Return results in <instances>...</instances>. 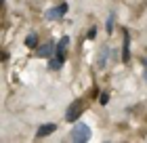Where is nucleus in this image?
Listing matches in <instances>:
<instances>
[{
	"instance_id": "f257e3e1",
	"label": "nucleus",
	"mask_w": 147,
	"mask_h": 143,
	"mask_svg": "<svg viewBox=\"0 0 147 143\" xmlns=\"http://www.w3.org/2000/svg\"><path fill=\"white\" fill-rule=\"evenodd\" d=\"M90 128H88V124H84V122H78L76 126L71 128V133H69V139L74 141V143H86L90 139Z\"/></svg>"
},
{
	"instance_id": "f03ea898",
	"label": "nucleus",
	"mask_w": 147,
	"mask_h": 143,
	"mask_svg": "<svg viewBox=\"0 0 147 143\" xmlns=\"http://www.w3.org/2000/svg\"><path fill=\"white\" fill-rule=\"evenodd\" d=\"M82 112H84V101L76 99L74 103H69L67 112H65V120H67V122H76L80 116H82Z\"/></svg>"
},
{
	"instance_id": "7ed1b4c3",
	"label": "nucleus",
	"mask_w": 147,
	"mask_h": 143,
	"mask_svg": "<svg viewBox=\"0 0 147 143\" xmlns=\"http://www.w3.org/2000/svg\"><path fill=\"white\" fill-rule=\"evenodd\" d=\"M67 11H69V4L67 2H61L59 6H55V9L46 11V19H59V17H63Z\"/></svg>"
},
{
	"instance_id": "20e7f679",
	"label": "nucleus",
	"mask_w": 147,
	"mask_h": 143,
	"mask_svg": "<svg viewBox=\"0 0 147 143\" xmlns=\"http://www.w3.org/2000/svg\"><path fill=\"white\" fill-rule=\"evenodd\" d=\"M55 51H57V46L49 42V44H42V46H38V51H36V57L40 59H51L53 55H55Z\"/></svg>"
},
{
	"instance_id": "39448f33",
	"label": "nucleus",
	"mask_w": 147,
	"mask_h": 143,
	"mask_svg": "<svg viewBox=\"0 0 147 143\" xmlns=\"http://www.w3.org/2000/svg\"><path fill=\"white\" fill-rule=\"evenodd\" d=\"M63 61H65V53L55 51V55L49 59V70H59V67L63 65Z\"/></svg>"
},
{
	"instance_id": "423d86ee",
	"label": "nucleus",
	"mask_w": 147,
	"mask_h": 143,
	"mask_svg": "<svg viewBox=\"0 0 147 143\" xmlns=\"http://www.w3.org/2000/svg\"><path fill=\"white\" fill-rule=\"evenodd\" d=\"M122 61L128 63L130 61V36H128V30H124V46H122Z\"/></svg>"
},
{
	"instance_id": "0eeeda50",
	"label": "nucleus",
	"mask_w": 147,
	"mask_h": 143,
	"mask_svg": "<svg viewBox=\"0 0 147 143\" xmlns=\"http://www.w3.org/2000/svg\"><path fill=\"white\" fill-rule=\"evenodd\" d=\"M55 131H57V124H53V122H51V124H42L36 131V139H42V137H46V135H51Z\"/></svg>"
},
{
	"instance_id": "6e6552de",
	"label": "nucleus",
	"mask_w": 147,
	"mask_h": 143,
	"mask_svg": "<svg viewBox=\"0 0 147 143\" xmlns=\"http://www.w3.org/2000/svg\"><path fill=\"white\" fill-rule=\"evenodd\" d=\"M25 46H30V49H34V46H38V36L34 32L28 34V38H25Z\"/></svg>"
},
{
	"instance_id": "1a4fd4ad",
	"label": "nucleus",
	"mask_w": 147,
	"mask_h": 143,
	"mask_svg": "<svg viewBox=\"0 0 147 143\" xmlns=\"http://www.w3.org/2000/svg\"><path fill=\"white\" fill-rule=\"evenodd\" d=\"M67 44H69V36H63V38H61V40L57 42V51L65 53V49H67Z\"/></svg>"
},
{
	"instance_id": "9d476101",
	"label": "nucleus",
	"mask_w": 147,
	"mask_h": 143,
	"mask_svg": "<svg viewBox=\"0 0 147 143\" xmlns=\"http://www.w3.org/2000/svg\"><path fill=\"white\" fill-rule=\"evenodd\" d=\"M107 51H109V49H107V46H103V53H101V59H99V65H101V67H103V63H105V59H107Z\"/></svg>"
},
{
	"instance_id": "9b49d317",
	"label": "nucleus",
	"mask_w": 147,
	"mask_h": 143,
	"mask_svg": "<svg viewBox=\"0 0 147 143\" xmlns=\"http://www.w3.org/2000/svg\"><path fill=\"white\" fill-rule=\"evenodd\" d=\"M113 19H116V17L109 15V19H107V32H111V30H113Z\"/></svg>"
},
{
	"instance_id": "f8f14e48",
	"label": "nucleus",
	"mask_w": 147,
	"mask_h": 143,
	"mask_svg": "<svg viewBox=\"0 0 147 143\" xmlns=\"http://www.w3.org/2000/svg\"><path fill=\"white\" fill-rule=\"evenodd\" d=\"M107 101H109V95H107V93H103V95H101V103L105 105V103H107Z\"/></svg>"
},
{
	"instance_id": "ddd939ff",
	"label": "nucleus",
	"mask_w": 147,
	"mask_h": 143,
	"mask_svg": "<svg viewBox=\"0 0 147 143\" xmlns=\"http://www.w3.org/2000/svg\"><path fill=\"white\" fill-rule=\"evenodd\" d=\"M95 34H97V28H90V30H88V38L92 40V38H95Z\"/></svg>"
},
{
	"instance_id": "4468645a",
	"label": "nucleus",
	"mask_w": 147,
	"mask_h": 143,
	"mask_svg": "<svg viewBox=\"0 0 147 143\" xmlns=\"http://www.w3.org/2000/svg\"><path fill=\"white\" fill-rule=\"evenodd\" d=\"M145 82H147V70H145Z\"/></svg>"
}]
</instances>
